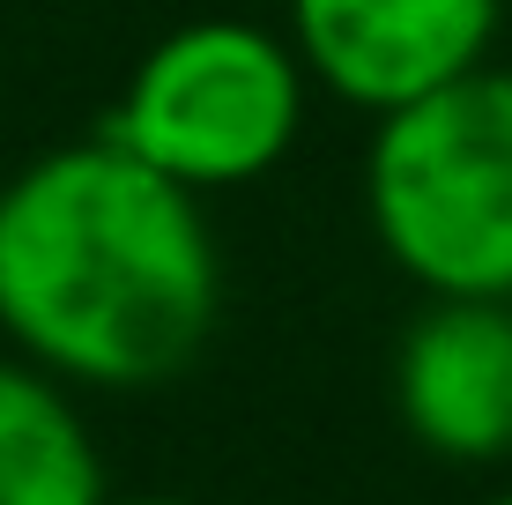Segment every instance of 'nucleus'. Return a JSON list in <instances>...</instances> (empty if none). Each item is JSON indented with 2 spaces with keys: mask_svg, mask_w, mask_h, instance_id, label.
I'll list each match as a JSON object with an SVG mask.
<instances>
[{
  "mask_svg": "<svg viewBox=\"0 0 512 505\" xmlns=\"http://www.w3.org/2000/svg\"><path fill=\"white\" fill-rule=\"evenodd\" d=\"M223 312L201 194L119 142H60L0 179V335L67 387H164Z\"/></svg>",
  "mask_w": 512,
  "mask_h": 505,
  "instance_id": "f257e3e1",
  "label": "nucleus"
},
{
  "mask_svg": "<svg viewBox=\"0 0 512 505\" xmlns=\"http://www.w3.org/2000/svg\"><path fill=\"white\" fill-rule=\"evenodd\" d=\"M364 216L423 298H512V67L372 119Z\"/></svg>",
  "mask_w": 512,
  "mask_h": 505,
  "instance_id": "f03ea898",
  "label": "nucleus"
},
{
  "mask_svg": "<svg viewBox=\"0 0 512 505\" xmlns=\"http://www.w3.org/2000/svg\"><path fill=\"white\" fill-rule=\"evenodd\" d=\"M305 97L312 75L290 30L245 15H193L134 60L97 134L186 194H223L268 179L297 149Z\"/></svg>",
  "mask_w": 512,
  "mask_h": 505,
  "instance_id": "7ed1b4c3",
  "label": "nucleus"
},
{
  "mask_svg": "<svg viewBox=\"0 0 512 505\" xmlns=\"http://www.w3.org/2000/svg\"><path fill=\"white\" fill-rule=\"evenodd\" d=\"M498 15L505 0H290V45L327 97L386 119L475 75Z\"/></svg>",
  "mask_w": 512,
  "mask_h": 505,
  "instance_id": "20e7f679",
  "label": "nucleus"
},
{
  "mask_svg": "<svg viewBox=\"0 0 512 505\" xmlns=\"http://www.w3.org/2000/svg\"><path fill=\"white\" fill-rule=\"evenodd\" d=\"M394 416L423 454L483 468L512 454V298H423L394 342Z\"/></svg>",
  "mask_w": 512,
  "mask_h": 505,
  "instance_id": "39448f33",
  "label": "nucleus"
},
{
  "mask_svg": "<svg viewBox=\"0 0 512 505\" xmlns=\"http://www.w3.org/2000/svg\"><path fill=\"white\" fill-rule=\"evenodd\" d=\"M97 439L82 424L67 379L30 357H0V505H104Z\"/></svg>",
  "mask_w": 512,
  "mask_h": 505,
  "instance_id": "423d86ee",
  "label": "nucleus"
},
{
  "mask_svg": "<svg viewBox=\"0 0 512 505\" xmlns=\"http://www.w3.org/2000/svg\"><path fill=\"white\" fill-rule=\"evenodd\" d=\"M104 505H193V498H171V491H134V498H104Z\"/></svg>",
  "mask_w": 512,
  "mask_h": 505,
  "instance_id": "0eeeda50",
  "label": "nucleus"
},
{
  "mask_svg": "<svg viewBox=\"0 0 512 505\" xmlns=\"http://www.w3.org/2000/svg\"><path fill=\"white\" fill-rule=\"evenodd\" d=\"M483 505H512V491H498V498H483Z\"/></svg>",
  "mask_w": 512,
  "mask_h": 505,
  "instance_id": "6e6552de",
  "label": "nucleus"
}]
</instances>
